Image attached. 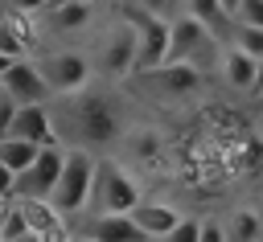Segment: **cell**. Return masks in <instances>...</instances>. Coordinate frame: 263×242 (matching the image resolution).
Returning a JSON list of instances; mask_svg holds the SVG:
<instances>
[{
  "mask_svg": "<svg viewBox=\"0 0 263 242\" xmlns=\"http://www.w3.org/2000/svg\"><path fill=\"white\" fill-rule=\"evenodd\" d=\"M90 21H95V0H78V4H66V8H49V12H41V33L74 37V33L90 29Z\"/></svg>",
  "mask_w": 263,
  "mask_h": 242,
  "instance_id": "cell-15",
  "label": "cell"
},
{
  "mask_svg": "<svg viewBox=\"0 0 263 242\" xmlns=\"http://www.w3.org/2000/svg\"><path fill=\"white\" fill-rule=\"evenodd\" d=\"M8 139H29V144H37V148H62V135H58V127H53L49 103H25V107L16 111V119H12Z\"/></svg>",
  "mask_w": 263,
  "mask_h": 242,
  "instance_id": "cell-10",
  "label": "cell"
},
{
  "mask_svg": "<svg viewBox=\"0 0 263 242\" xmlns=\"http://www.w3.org/2000/svg\"><path fill=\"white\" fill-rule=\"evenodd\" d=\"M41 16H21V12H8V21L0 25V53L8 62H29L41 53Z\"/></svg>",
  "mask_w": 263,
  "mask_h": 242,
  "instance_id": "cell-8",
  "label": "cell"
},
{
  "mask_svg": "<svg viewBox=\"0 0 263 242\" xmlns=\"http://www.w3.org/2000/svg\"><path fill=\"white\" fill-rule=\"evenodd\" d=\"M16 242H41V234H21Z\"/></svg>",
  "mask_w": 263,
  "mask_h": 242,
  "instance_id": "cell-34",
  "label": "cell"
},
{
  "mask_svg": "<svg viewBox=\"0 0 263 242\" xmlns=\"http://www.w3.org/2000/svg\"><path fill=\"white\" fill-rule=\"evenodd\" d=\"M0 205H4V197H0Z\"/></svg>",
  "mask_w": 263,
  "mask_h": 242,
  "instance_id": "cell-38",
  "label": "cell"
},
{
  "mask_svg": "<svg viewBox=\"0 0 263 242\" xmlns=\"http://www.w3.org/2000/svg\"><path fill=\"white\" fill-rule=\"evenodd\" d=\"M4 4H8V12H21V16H41L49 0H4Z\"/></svg>",
  "mask_w": 263,
  "mask_h": 242,
  "instance_id": "cell-28",
  "label": "cell"
},
{
  "mask_svg": "<svg viewBox=\"0 0 263 242\" xmlns=\"http://www.w3.org/2000/svg\"><path fill=\"white\" fill-rule=\"evenodd\" d=\"M132 221L140 226V234L148 238V242H164L173 230H177V221H181V213L173 209V205H164V201H140L136 209H132Z\"/></svg>",
  "mask_w": 263,
  "mask_h": 242,
  "instance_id": "cell-14",
  "label": "cell"
},
{
  "mask_svg": "<svg viewBox=\"0 0 263 242\" xmlns=\"http://www.w3.org/2000/svg\"><path fill=\"white\" fill-rule=\"evenodd\" d=\"M185 16L201 21L214 41H226V45H230V37H234V16L222 8V0H185Z\"/></svg>",
  "mask_w": 263,
  "mask_h": 242,
  "instance_id": "cell-17",
  "label": "cell"
},
{
  "mask_svg": "<svg viewBox=\"0 0 263 242\" xmlns=\"http://www.w3.org/2000/svg\"><path fill=\"white\" fill-rule=\"evenodd\" d=\"M255 70H259V57H251V53H242V49H234V45H226L222 57H218L222 82H226L230 90H238V94H251V90H255Z\"/></svg>",
  "mask_w": 263,
  "mask_h": 242,
  "instance_id": "cell-16",
  "label": "cell"
},
{
  "mask_svg": "<svg viewBox=\"0 0 263 242\" xmlns=\"http://www.w3.org/2000/svg\"><path fill=\"white\" fill-rule=\"evenodd\" d=\"M21 234H29L25 213H21V201H4L0 205V242H16Z\"/></svg>",
  "mask_w": 263,
  "mask_h": 242,
  "instance_id": "cell-22",
  "label": "cell"
},
{
  "mask_svg": "<svg viewBox=\"0 0 263 242\" xmlns=\"http://www.w3.org/2000/svg\"><path fill=\"white\" fill-rule=\"evenodd\" d=\"M49 94L62 98V94H78L86 86H95V62L86 49H74V45H58V49H41V57H33Z\"/></svg>",
  "mask_w": 263,
  "mask_h": 242,
  "instance_id": "cell-3",
  "label": "cell"
},
{
  "mask_svg": "<svg viewBox=\"0 0 263 242\" xmlns=\"http://www.w3.org/2000/svg\"><path fill=\"white\" fill-rule=\"evenodd\" d=\"M16 111H21V103H16L12 94H4V90H0V144L8 139V131H12V119H16Z\"/></svg>",
  "mask_w": 263,
  "mask_h": 242,
  "instance_id": "cell-27",
  "label": "cell"
},
{
  "mask_svg": "<svg viewBox=\"0 0 263 242\" xmlns=\"http://www.w3.org/2000/svg\"><path fill=\"white\" fill-rule=\"evenodd\" d=\"M49 111H53V127L62 135V148L99 152V148H115L127 131L119 98L99 86H86L78 94H62L49 103Z\"/></svg>",
  "mask_w": 263,
  "mask_h": 242,
  "instance_id": "cell-1",
  "label": "cell"
},
{
  "mask_svg": "<svg viewBox=\"0 0 263 242\" xmlns=\"http://www.w3.org/2000/svg\"><path fill=\"white\" fill-rule=\"evenodd\" d=\"M78 234H86L95 242H148L140 234V226L132 221V213H86V217H78Z\"/></svg>",
  "mask_w": 263,
  "mask_h": 242,
  "instance_id": "cell-13",
  "label": "cell"
},
{
  "mask_svg": "<svg viewBox=\"0 0 263 242\" xmlns=\"http://www.w3.org/2000/svg\"><path fill=\"white\" fill-rule=\"evenodd\" d=\"M140 78L148 82V90H152V94H160V98H168V103L189 98V94L201 86V70H197L193 62H164L160 70L140 74Z\"/></svg>",
  "mask_w": 263,
  "mask_h": 242,
  "instance_id": "cell-9",
  "label": "cell"
},
{
  "mask_svg": "<svg viewBox=\"0 0 263 242\" xmlns=\"http://www.w3.org/2000/svg\"><path fill=\"white\" fill-rule=\"evenodd\" d=\"M214 49V37H210V29L201 25V21H193V16H177L173 21V37H168V62H193L197 66V57L201 53H210Z\"/></svg>",
  "mask_w": 263,
  "mask_h": 242,
  "instance_id": "cell-11",
  "label": "cell"
},
{
  "mask_svg": "<svg viewBox=\"0 0 263 242\" xmlns=\"http://www.w3.org/2000/svg\"><path fill=\"white\" fill-rule=\"evenodd\" d=\"M230 45L242 49V53H251V57H263V29H255V25H234Z\"/></svg>",
  "mask_w": 263,
  "mask_h": 242,
  "instance_id": "cell-23",
  "label": "cell"
},
{
  "mask_svg": "<svg viewBox=\"0 0 263 242\" xmlns=\"http://www.w3.org/2000/svg\"><path fill=\"white\" fill-rule=\"evenodd\" d=\"M251 94H255V98L263 94V57H259V70H255V90H251Z\"/></svg>",
  "mask_w": 263,
  "mask_h": 242,
  "instance_id": "cell-31",
  "label": "cell"
},
{
  "mask_svg": "<svg viewBox=\"0 0 263 242\" xmlns=\"http://www.w3.org/2000/svg\"><path fill=\"white\" fill-rule=\"evenodd\" d=\"M0 90L12 94L21 107L25 103H53V94H49V86H45V78H41V70H37L33 57L29 62H12L8 74H4V82H0Z\"/></svg>",
  "mask_w": 263,
  "mask_h": 242,
  "instance_id": "cell-12",
  "label": "cell"
},
{
  "mask_svg": "<svg viewBox=\"0 0 263 242\" xmlns=\"http://www.w3.org/2000/svg\"><path fill=\"white\" fill-rule=\"evenodd\" d=\"M144 201L140 185L132 180V172L115 160V156H99V172H95V193H90V213H132Z\"/></svg>",
  "mask_w": 263,
  "mask_h": 242,
  "instance_id": "cell-5",
  "label": "cell"
},
{
  "mask_svg": "<svg viewBox=\"0 0 263 242\" xmlns=\"http://www.w3.org/2000/svg\"><path fill=\"white\" fill-rule=\"evenodd\" d=\"M164 242H201V221H197V217H181L177 230H173Z\"/></svg>",
  "mask_w": 263,
  "mask_h": 242,
  "instance_id": "cell-26",
  "label": "cell"
},
{
  "mask_svg": "<svg viewBox=\"0 0 263 242\" xmlns=\"http://www.w3.org/2000/svg\"><path fill=\"white\" fill-rule=\"evenodd\" d=\"M119 148L127 152V160L152 164V160L160 156V135H156L152 127H127V131H123V139H119Z\"/></svg>",
  "mask_w": 263,
  "mask_h": 242,
  "instance_id": "cell-18",
  "label": "cell"
},
{
  "mask_svg": "<svg viewBox=\"0 0 263 242\" xmlns=\"http://www.w3.org/2000/svg\"><path fill=\"white\" fill-rule=\"evenodd\" d=\"M136 4H140L144 12H152V16L168 21V25H173V21H177V16L185 12V0H136Z\"/></svg>",
  "mask_w": 263,
  "mask_h": 242,
  "instance_id": "cell-24",
  "label": "cell"
},
{
  "mask_svg": "<svg viewBox=\"0 0 263 242\" xmlns=\"http://www.w3.org/2000/svg\"><path fill=\"white\" fill-rule=\"evenodd\" d=\"M70 242H95V238H86V234H78V230H74V238H70Z\"/></svg>",
  "mask_w": 263,
  "mask_h": 242,
  "instance_id": "cell-36",
  "label": "cell"
},
{
  "mask_svg": "<svg viewBox=\"0 0 263 242\" xmlns=\"http://www.w3.org/2000/svg\"><path fill=\"white\" fill-rule=\"evenodd\" d=\"M201 242H230V238H226V221L205 217V221H201Z\"/></svg>",
  "mask_w": 263,
  "mask_h": 242,
  "instance_id": "cell-29",
  "label": "cell"
},
{
  "mask_svg": "<svg viewBox=\"0 0 263 242\" xmlns=\"http://www.w3.org/2000/svg\"><path fill=\"white\" fill-rule=\"evenodd\" d=\"M0 197L4 201H16V172L0 164Z\"/></svg>",
  "mask_w": 263,
  "mask_h": 242,
  "instance_id": "cell-30",
  "label": "cell"
},
{
  "mask_svg": "<svg viewBox=\"0 0 263 242\" xmlns=\"http://www.w3.org/2000/svg\"><path fill=\"white\" fill-rule=\"evenodd\" d=\"M95 172H99V156L86 152V148H66V168L58 176V189H53V209L66 217V221H78L90 213V193H95Z\"/></svg>",
  "mask_w": 263,
  "mask_h": 242,
  "instance_id": "cell-2",
  "label": "cell"
},
{
  "mask_svg": "<svg viewBox=\"0 0 263 242\" xmlns=\"http://www.w3.org/2000/svg\"><path fill=\"white\" fill-rule=\"evenodd\" d=\"M8 66H12V62H8L4 53H0V82H4V74H8Z\"/></svg>",
  "mask_w": 263,
  "mask_h": 242,
  "instance_id": "cell-32",
  "label": "cell"
},
{
  "mask_svg": "<svg viewBox=\"0 0 263 242\" xmlns=\"http://www.w3.org/2000/svg\"><path fill=\"white\" fill-rule=\"evenodd\" d=\"M21 213H25V226H29V234H49V230H58L66 217L53 209V201H21Z\"/></svg>",
  "mask_w": 263,
  "mask_h": 242,
  "instance_id": "cell-20",
  "label": "cell"
},
{
  "mask_svg": "<svg viewBox=\"0 0 263 242\" xmlns=\"http://www.w3.org/2000/svg\"><path fill=\"white\" fill-rule=\"evenodd\" d=\"M66 168V148H41L33 168L16 176V201H49Z\"/></svg>",
  "mask_w": 263,
  "mask_h": 242,
  "instance_id": "cell-7",
  "label": "cell"
},
{
  "mask_svg": "<svg viewBox=\"0 0 263 242\" xmlns=\"http://www.w3.org/2000/svg\"><path fill=\"white\" fill-rule=\"evenodd\" d=\"M238 4H242V0H222V8H226L230 16H234V8H238Z\"/></svg>",
  "mask_w": 263,
  "mask_h": 242,
  "instance_id": "cell-33",
  "label": "cell"
},
{
  "mask_svg": "<svg viewBox=\"0 0 263 242\" xmlns=\"http://www.w3.org/2000/svg\"><path fill=\"white\" fill-rule=\"evenodd\" d=\"M119 16L136 29V41H140V53H136V74H152L168 62V37H173V25L144 12L136 0L119 4Z\"/></svg>",
  "mask_w": 263,
  "mask_h": 242,
  "instance_id": "cell-6",
  "label": "cell"
},
{
  "mask_svg": "<svg viewBox=\"0 0 263 242\" xmlns=\"http://www.w3.org/2000/svg\"><path fill=\"white\" fill-rule=\"evenodd\" d=\"M4 21H8V4L0 0V25H4Z\"/></svg>",
  "mask_w": 263,
  "mask_h": 242,
  "instance_id": "cell-35",
  "label": "cell"
},
{
  "mask_svg": "<svg viewBox=\"0 0 263 242\" xmlns=\"http://www.w3.org/2000/svg\"><path fill=\"white\" fill-rule=\"evenodd\" d=\"M136 53H140L136 29L115 12V21L99 33V41H95V49H90L95 74H103L107 82H123L127 74H136Z\"/></svg>",
  "mask_w": 263,
  "mask_h": 242,
  "instance_id": "cell-4",
  "label": "cell"
},
{
  "mask_svg": "<svg viewBox=\"0 0 263 242\" xmlns=\"http://www.w3.org/2000/svg\"><path fill=\"white\" fill-rule=\"evenodd\" d=\"M255 103H259V107H263V94H259V98H255Z\"/></svg>",
  "mask_w": 263,
  "mask_h": 242,
  "instance_id": "cell-37",
  "label": "cell"
},
{
  "mask_svg": "<svg viewBox=\"0 0 263 242\" xmlns=\"http://www.w3.org/2000/svg\"><path fill=\"white\" fill-rule=\"evenodd\" d=\"M37 152H41V148H37V144H29V139H4V144H0V164H4V168H12V172L21 176V172H29V168H33Z\"/></svg>",
  "mask_w": 263,
  "mask_h": 242,
  "instance_id": "cell-21",
  "label": "cell"
},
{
  "mask_svg": "<svg viewBox=\"0 0 263 242\" xmlns=\"http://www.w3.org/2000/svg\"><path fill=\"white\" fill-rule=\"evenodd\" d=\"M234 25H255V29H263V0H242V4L234 8Z\"/></svg>",
  "mask_w": 263,
  "mask_h": 242,
  "instance_id": "cell-25",
  "label": "cell"
},
{
  "mask_svg": "<svg viewBox=\"0 0 263 242\" xmlns=\"http://www.w3.org/2000/svg\"><path fill=\"white\" fill-rule=\"evenodd\" d=\"M226 238L230 242H263V213L242 205V209H230L226 217Z\"/></svg>",
  "mask_w": 263,
  "mask_h": 242,
  "instance_id": "cell-19",
  "label": "cell"
}]
</instances>
